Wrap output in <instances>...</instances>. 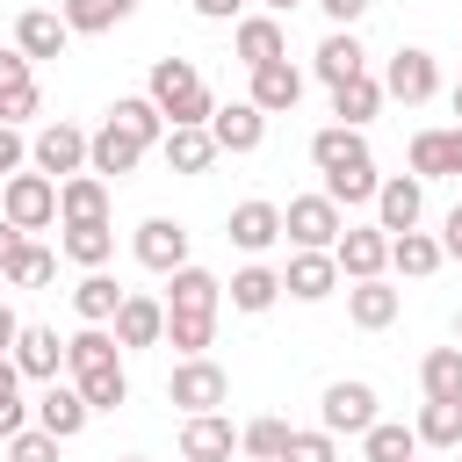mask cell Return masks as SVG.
Masks as SVG:
<instances>
[{"label":"cell","instance_id":"1","mask_svg":"<svg viewBox=\"0 0 462 462\" xmlns=\"http://www.w3.org/2000/svg\"><path fill=\"white\" fill-rule=\"evenodd\" d=\"M310 166L325 173V195L346 209V202H375V188H383V173H375V159H368V137L361 130H346V123H325L318 137H310Z\"/></svg>","mask_w":462,"mask_h":462},{"label":"cell","instance_id":"2","mask_svg":"<svg viewBox=\"0 0 462 462\" xmlns=\"http://www.w3.org/2000/svg\"><path fill=\"white\" fill-rule=\"evenodd\" d=\"M65 368H72V383H79V397H87L94 411H116V404L130 397L123 346H116V332H108V325H79V332L65 339Z\"/></svg>","mask_w":462,"mask_h":462},{"label":"cell","instance_id":"3","mask_svg":"<svg viewBox=\"0 0 462 462\" xmlns=\"http://www.w3.org/2000/svg\"><path fill=\"white\" fill-rule=\"evenodd\" d=\"M144 94H152V108H159L173 130H195V123H209V116H217L209 79H202L188 58H159V65H152V79H144Z\"/></svg>","mask_w":462,"mask_h":462},{"label":"cell","instance_id":"4","mask_svg":"<svg viewBox=\"0 0 462 462\" xmlns=\"http://www.w3.org/2000/svg\"><path fill=\"white\" fill-rule=\"evenodd\" d=\"M339 231H346V217H339V202H332L325 188H318V195H289V209H282V238H289L296 253H332Z\"/></svg>","mask_w":462,"mask_h":462},{"label":"cell","instance_id":"5","mask_svg":"<svg viewBox=\"0 0 462 462\" xmlns=\"http://www.w3.org/2000/svg\"><path fill=\"white\" fill-rule=\"evenodd\" d=\"M0 217H7L14 231L36 238L43 224H58V180L36 173V166H29V173H7V188H0Z\"/></svg>","mask_w":462,"mask_h":462},{"label":"cell","instance_id":"6","mask_svg":"<svg viewBox=\"0 0 462 462\" xmlns=\"http://www.w3.org/2000/svg\"><path fill=\"white\" fill-rule=\"evenodd\" d=\"M383 411H375V383H361V375H339V383H325V397H318V426L339 440V433H368Z\"/></svg>","mask_w":462,"mask_h":462},{"label":"cell","instance_id":"7","mask_svg":"<svg viewBox=\"0 0 462 462\" xmlns=\"http://www.w3.org/2000/svg\"><path fill=\"white\" fill-rule=\"evenodd\" d=\"M231 397V375L209 361V354H195V361H173V375H166V404H180L188 419L195 411H217Z\"/></svg>","mask_w":462,"mask_h":462},{"label":"cell","instance_id":"8","mask_svg":"<svg viewBox=\"0 0 462 462\" xmlns=\"http://www.w3.org/2000/svg\"><path fill=\"white\" fill-rule=\"evenodd\" d=\"M383 94H390V101H404V108L433 101V94H440V65H433V51L397 43V51H390V65H383Z\"/></svg>","mask_w":462,"mask_h":462},{"label":"cell","instance_id":"9","mask_svg":"<svg viewBox=\"0 0 462 462\" xmlns=\"http://www.w3.org/2000/svg\"><path fill=\"white\" fill-rule=\"evenodd\" d=\"M29 166L51 173V180L87 173V130H79V123H43V130L29 137Z\"/></svg>","mask_w":462,"mask_h":462},{"label":"cell","instance_id":"10","mask_svg":"<svg viewBox=\"0 0 462 462\" xmlns=\"http://www.w3.org/2000/svg\"><path fill=\"white\" fill-rule=\"evenodd\" d=\"M332 260H339L346 282H383V267H390V231H383V224H346L339 245H332Z\"/></svg>","mask_w":462,"mask_h":462},{"label":"cell","instance_id":"11","mask_svg":"<svg viewBox=\"0 0 462 462\" xmlns=\"http://www.w3.org/2000/svg\"><path fill=\"white\" fill-rule=\"evenodd\" d=\"M419 217H426V180H419V173H390V180L375 188V224H383L390 238H404V231H419Z\"/></svg>","mask_w":462,"mask_h":462},{"label":"cell","instance_id":"12","mask_svg":"<svg viewBox=\"0 0 462 462\" xmlns=\"http://www.w3.org/2000/svg\"><path fill=\"white\" fill-rule=\"evenodd\" d=\"M130 253H137V267H152V274H180V267H188V231H180L173 217H144L137 238H130Z\"/></svg>","mask_w":462,"mask_h":462},{"label":"cell","instance_id":"13","mask_svg":"<svg viewBox=\"0 0 462 462\" xmlns=\"http://www.w3.org/2000/svg\"><path fill=\"white\" fill-rule=\"evenodd\" d=\"M231 51H238L245 72L289 58V29H282V14H245V22H231Z\"/></svg>","mask_w":462,"mask_h":462},{"label":"cell","instance_id":"14","mask_svg":"<svg viewBox=\"0 0 462 462\" xmlns=\"http://www.w3.org/2000/svg\"><path fill=\"white\" fill-rule=\"evenodd\" d=\"M87 419H94V404L79 397V383H43V397H36V426H43L51 440H79Z\"/></svg>","mask_w":462,"mask_h":462},{"label":"cell","instance_id":"15","mask_svg":"<svg viewBox=\"0 0 462 462\" xmlns=\"http://www.w3.org/2000/svg\"><path fill=\"white\" fill-rule=\"evenodd\" d=\"M231 455H238V426L224 411L180 419V462H231Z\"/></svg>","mask_w":462,"mask_h":462},{"label":"cell","instance_id":"16","mask_svg":"<svg viewBox=\"0 0 462 462\" xmlns=\"http://www.w3.org/2000/svg\"><path fill=\"white\" fill-rule=\"evenodd\" d=\"M404 159H411L419 180H462V123H448V130H419Z\"/></svg>","mask_w":462,"mask_h":462},{"label":"cell","instance_id":"17","mask_svg":"<svg viewBox=\"0 0 462 462\" xmlns=\"http://www.w3.org/2000/svg\"><path fill=\"white\" fill-rule=\"evenodd\" d=\"M152 144H137L123 123H101L94 137H87V173H101V180H123V173H137V159H144Z\"/></svg>","mask_w":462,"mask_h":462},{"label":"cell","instance_id":"18","mask_svg":"<svg viewBox=\"0 0 462 462\" xmlns=\"http://www.w3.org/2000/svg\"><path fill=\"white\" fill-rule=\"evenodd\" d=\"M224 238H231L245 260H260V253L282 238V202H238V209L224 217Z\"/></svg>","mask_w":462,"mask_h":462},{"label":"cell","instance_id":"19","mask_svg":"<svg viewBox=\"0 0 462 462\" xmlns=\"http://www.w3.org/2000/svg\"><path fill=\"white\" fill-rule=\"evenodd\" d=\"M339 282L346 274H339L332 253H289V267H282V296H296V303H325Z\"/></svg>","mask_w":462,"mask_h":462},{"label":"cell","instance_id":"20","mask_svg":"<svg viewBox=\"0 0 462 462\" xmlns=\"http://www.w3.org/2000/svg\"><path fill=\"white\" fill-rule=\"evenodd\" d=\"M108 332H116V346H130V354H137V346H159V339H166V303L144 296V289H130Z\"/></svg>","mask_w":462,"mask_h":462},{"label":"cell","instance_id":"21","mask_svg":"<svg viewBox=\"0 0 462 462\" xmlns=\"http://www.w3.org/2000/svg\"><path fill=\"white\" fill-rule=\"evenodd\" d=\"M65 43H72V29H65V14H51V7H22L14 14V51L36 65V58H65Z\"/></svg>","mask_w":462,"mask_h":462},{"label":"cell","instance_id":"22","mask_svg":"<svg viewBox=\"0 0 462 462\" xmlns=\"http://www.w3.org/2000/svg\"><path fill=\"white\" fill-rule=\"evenodd\" d=\"M245 101H253L260 116H296V101H303V72H296L289 58H274V65H260V72H253Z\"/></svg>","mask_w":462,"mask_h":462},{"label":"cell","instance_id":"23","mask_svg":"<svg viewBox=\"0 0 462 462\" xmlns=\"http://www.w3.org/2000/svg\"><path fill=\"white\" fill-rule=\"evenodd\" d=\"M209 137H217V152H260L267 144V116L253 108V101H224L217 116H209Z\"/></svg>","mask_w":462,"mask_h":462},{"label":"cell","instance_id":"24","mask_svg":"<svg viewBox=\"0 0 462 462\" xmlns=\"http://www.w3.org/2000/svg\"><path fill=\"white\" fill-rule=\"evenodd\" d=\"M14 368H22V383H58V368H65V339H58V325H22V339H14Z\"/></svg>","mask_w":462,"mask_h":462},{"label":"cell","instance_id":"25","mask_svg":"<svg viewBox=\"0 0 462 462\" xmlns=\"http://www.w3.org/2000/svg\"><path fill=\"white\" fill-rule=\"evenodd\" d=\"M310 72H318L325 87H346V79H361V72H368V51H361V36H354V29H332V36L310 51Z\"/></svg>","mask_w":462,"mask_h":462},{"label":"cell","instance_id":"26","mask_svg":"<svg viewBox=\"0 0 462 462\" xmlns=\"http://www.w3.org/2000/svg\"><path fill=\"white\" fill-rule=\"evenodd\" d=\"M231 310H245V318H260V310H274L282 303V267H267V260H245L238 274H231Z\"/></svg>","mask_w":462,"mask_h":462},{"label":"cell","instance_id":"27","mask_svg":"<svg viewBox=\"0 0 462 462\" xmlns=\"http://www.w3.org/2000/svg\"><path fill=\"white\" fill-rule=\"evenodd\" d=\"M217 303H224V282L209 274V267H180V274H166V310H195V318H217Z\"/></svg>","mask_w":462,"mask_h":462},{"label":"cell","instance_id":"28","mask_svg":"<svg viewBox=\"0 0 462 462\" xmlns=\"http://www.w3.org/2000/svg\"><path fill=\"white\" fill-rule=\"evenodd\" d=\"M101 217H108V180L101 173L58 180V224H101Z\"/></svg>","mask_w":462,"mask_h":462},{"label":"cell","instance_id":"29","mask_svg":"<svg viewBox=\"0 0 462 462\" xmlns=\"http://www.w3.org/2000/svg\"><path fill=\"white\" fill-rule=\"evenodd\" d=\"M123 296H130V289H123L116 274H101V267L72 282V310H79V325H116V310H123Z\"/></svg>","mask_w":462,"mask_h":462},{"label":"cell","instance_id":"30","mask_svg":"<svg viewBox=\"0 0 462 462\" xmlns=\"http://www.w3.org/2000/svg\"><path fill=\"white\" fill-rule=\"evenodd\" d=\"M397 289L390 282H346V318L361 325V332H383V325H397Z\"/></svg>","mask_w":462,"mask_h":462},{"label":"cell","instance_id":"31","mask_svg":"<svg viewBox=\"0 0 462 462\" xmlns=\"http://www.w3.org/2000/svg\"><path fill=\"white\" fill-rule=\"evenodd\" d=\"M419 390L426 404H462V346H433L419 361Z\"/></svg>","mask_w":462,"mask_h":462},{"label":"cell","instance_id":"32","mask_svg":"<svg viewBox=\"0 0 462 462\" xmlns=\"http://www.w3.org/2000/svg\"><path fill=\"white\" fill-rule=\"evenodd\" d=\"M390 94H383V79L375 72H361V79H346V87H332V116L346 123V130H361V123H375V108H383Z\"/></svg>","mask_w":462,"mask_h":462},{"label":"cell","instance_id":"33","mask_svg":"<svg viewBox=\"0 0 462 462\" xmlns=\"http://www.w3.org/2000/svg\"><path fill=\"white\" fill-rule=\"evenodd\" d=\"M58 253H65V260H79L87 274H94V267H108V260H116V231H108V217H101V224H65Z\"/></svg>","mask_w":462,"mask_h":462},{"label":"cell","instance_id":"34","mask_svg":"<svg viewBox=\"0 0 462 462\" xmlns=\"http://www.w3.org/2000/svg\"><path fill=\"white\" fill-rule=\"evenodd\" d=\"M58 14H65V29H72V36H108L116 22H130V14H137V0H65Z\"/></svg>","mask_w":462,"mask_h":462},{"label":"cell","instance_id":"35","mask_svg":"<svg viewBox=\"0 0 462 462\" xmlns=\"http://www.w3.org/2000/svg\"><path fill=\"white\" fill-rule=\"evenodd\" d=\"M166 166L173 173H209V159H217V137H209V123H195V130H166Z\"/></svg>","mask_w":462,"mask_h":462},{"label":"cell","instance_id":"36","mask_svg":"<svg viewBox=\"0 0 462 462\" xmlns=\"http://www.w3.org/2000/svg\"><path fill=\"white\" fill-rule=\"evenodd\" d=\"M361 462H419V433L397 426V419H375L361 433Z\"/></svg>","mask_w":462,"mask_h":462},{"label":"cell","instance_id":"37","mask_svg":"<svg viewBox=\"0 0 462 462\" xmlns=\"http://www.w3.org/2000/svg\"><path fill=\"white\" fill-rule=\"evenodd\" d=\"M108 123H123V130H130L137 144H166V130H173V123H166L159 108H152V94H123V101L108 108Z\"/></svg>","mask_w":462,"mask_h":462},{"label":"cell","instance_id":"38","mask_svg":"<svg viewBox=\"0 0 462 462\" xmlns=\"http://www.w3.org/2000/svg\"><path fill=\"white\" fill-rule=\"evenodd\" d=\"M440 260H448V253H440V238H426V231H404V238H390V267H397V274H411V282H426Z\"/></svg>","mask_w":462,"mask_h":462},{"label":"cell","instance_id":"39","mask_svg":"<svg viewBox=\"0 0 462 462\" xmlns=\"http://www.w3.org/2000/svg\"><path fill=\"white\" fill-rule=\"evenodd\" d=\"M209 339H217V318H195V310H166V346H180V361L209 354Z\"/></svg>","mask_w":462,"mask_h":462},{"label":"cell","instance_id":"40","mask_svg":"<svg viewBox=\"0 0 462 462\" xmlns=\"http://www.w3.org/2000/svg\"><path fill=\"white\" fill-rule=\"evenodd\" d=\"M289 433H296L289 419H253V426H238V448H245L253 462H282V455H289Z\"/></svg>","mask_w":462,"mask_h":462},{"label":"cell","instance_id":"41","mask_svg":"<svg viewBox=\"0 0 462 462\" xmlns=\"http://www.w3.org/2000/svg\"><path fill=\"white\" fill-rule=\"evenodd\" d=\"M411 433H419V448H462V404H426L411 419Z\"/></svg>","mask_w":462,"mask_h":462},{"label":"cell","instance_id":"42","mask_svg":"<svg viewBox=\"0 0 462 462\" xmlns=\"http://www.w3.org/2000/svg\"><path fill=\"white\" fill-rule=\"evenodd\" d=\"M51 274H58V253H51V245H36V238H29V245H22V253H14V260H7V274H0V282H14V289H43V282H51Z\"/></svg>","mask_w":462,"mask_h":462},{"label":"cell","instance_id":"43","mask_svg":"<svg viewBox=\"0 0 462 462\" xmlns=\"http://www.w3.org/2000/svg\"><path fill=\"white\" fill-rule=\"evenodd\" d=\"M29 426V404H22V368L14 354H0V440H14Z\"/></svg>","mask_w":462,"mask_h":462},{"label":"cell","instance_id":"44","mask_svg":"<svg viewBox=\"0 0 462 462\" xmlns=\"http://www.w3.org/2000/svg\"><path fill=\"white\" fill-rule=\"evenodd\" d=\"M58 448H65V440H51L43 426H22V433L7 440V462H58Z\"/></svg>","mask_w":462,"mask_h":462},{"label":"cell","instance_id":"45","mask_svg":"<svg viewBox=\"0 0 462 462\" xmlns=\"http://www.w3.org/2000/svg\"><path fill=\"white\" fill-rule=\"evenodd\" d=\"M282 462H339V440L325 433V426H310V433H289V455Z\"/></svg>","mask_w":462,"mask_h":462},{"label":"cell","instance_id":"46","mask_svg":"<svg viewBox=\"0 0 462 462\" xmlns=\"http://www.w3.org/2000/svg\"><path fill=\"white\" fill-rule=\"evenodd\" d=\"M36 108H43V87H14V94H0V123H7V130H22Z\"/></svg>","mask_w":462,"mask_h":462},{"label":"cell","instance_id":"47","mask_svg":"<svg viewBox=\"0 0 462 462\" xmlns=\"http://www.w3.org/2000/svg\"><path fill=\"white\" fill-rule=\"evenodd\" d=\"M14 87H36V65L7 43V51H0V94H14Z\"/></svg>","mask_w":462,"mask_h":462},{"label":"cell","instance_id":"48","mask_svg":"<svg viewBox=\"0 0 462 462\" xmlns=\"http://www.w3.org/2000/svg\"><path fill=\"white\" fill-rule=\"evenodd\" d=\"M22 159H29L22 130H7V123H0V173H22Z\"/></svg>","mask_w":462,"mask_h":462},{"label":"cell","instance_id":"49","mask_svg":"<svg viewBox=\"0 0 462 462\" xmlns=\"http://www.w3.org/2000/svg\"><path fill=\"white\" fill-rule=\"evenodd\" d=\"M318 7H325V22H332V29H354V22L368 14V0H318Z\"/></svg>","mask_w":462,"mask_h":462},{"label":"cell","instance_id":"50","mask_svg":"<svg viewBox=\"0 0 462 462\" xmlns=\"http://www.w3.org/2000/svg\"><path fill=\"white\" fill-rule=\"evenodd\" d=\"M202 22H245V0H188Z\"/></svg>","mask_w":462,"mask_h":462},{"label":"cell","instance_id":"51","mask_svg":"<svg viewBox=\"0 0 462 462\" xmlns=\"http://www.w3.org/2000/svg\"><path fill=\"white\" fill-rule=\"evenodd\" d=\"M22 245H29V231H14V224H7V217H0V274H7V260H14V253H22Z\"/></svg>","mask_w":462,"mask_h":462},{"label":"cell","instance_id":"52","mask_svg":"<svg viewBox=\"0 0 462 462\" xmlns=\"http://www.w3.org/2000/svg\"><path fill=\"white\" fill-rule=\"evenodd\" d=\"M14 339H22V318H14V303H0V354H14Z\"/></svg>","mask_w":462,"mask_h":462},{"label":"cell","instance_id":"53","mask_svg":"<svg viewBox=\"0 0 462 462\" xmlns=\"http://www.w3.org/2000/svg\"><path fill=\"white\" fill-rule=\"evenodd\" d=\"M448 101H455V123H462V79H455V94H448Z\"/></svg>","mask_w":462,"mask_h":462},{"label":"cell","instance_id":"54","mask_svg":"<svg viewBox=\"0 0 462 462\" xmlns=\"http://www.w3.org/2000/svg\"><path fill=\"white\" fill-rule=\"evenodd\" d=\"M267 7H274V14H289V7H303V0H267Z\"/></svg>","mask_w":462,"mask_h":462},{"label":"cell","instance_id":"55","mask_svg":"<svg viewBox=\"0 0 462 462\" xmlns=\"http://www.w3.org/2000/svg\"><path fill=\"white\" fill-rule=\"evenodd\" d=\"M455 346H462V310H455Z\"/></svg>","mask_w":462,"mask_h":462},{"label":"cell","instance_id":"56","mask_svg":"<svg viewBox=\"0 0 462 462\" xmlns=\"http://www.w3.org/2000/svg\"><path fill=\"white\" fill-rule=\"evenodd\" d=\"M116 462H144V455H116Z\"/></svg>","mask_w":462,"mask_h":462},{"label":"cell","instance_id":"57","mask_svg":"<svg viewBox=\"0 0 462 462\" xmlns=\"http://www.w3.org/2000/svg\"><path fill=\"white\" fill-rule=\"evenodd\" d=\"M455 209H462V202H455Z\"/></svg>","mask_w":462,"mask_h":462}]
</instances>
